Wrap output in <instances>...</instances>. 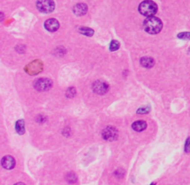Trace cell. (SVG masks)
Returning <instances> with one entry per match:
<instances>
[{
	"instance_id": "15",
	"label": "cell",
	"mask_w": 190,
	"mask_h": 185,
	"mask_svg": "<svg viewBox=\"0 0 190 185\" xmlns=\"http://www.w3.org/2000/svg\"><path fill=\"white\" fill-rule=\"evenodd\" d=\"M120 48V43L116 40H113L111 41L110 43V51H116Z\"/></svg>"
},
{
	"instance_id": "11",
	"label": "cell",
	"mask_w": 190,
	"mask_h": 185,
	"mask_svg": "<svg viewBox=\"0 0 190 185\" xmlns=\"http://www.w3.org/2000/svg\"><path fill=\"white\" fill-rule=\"evenodd\" d=\"M132 128L136 131H142L147 129V123L144 121H135L133 123Z\"/></svg>"
},
{
	"instance_id": "8",
	"label": "cell",
	"mask_w": 190,
	"mask_h": 185,
	"mask_svg": "<svg viewBox=\"0 0 190 185\" xmlns=\"http://www.w3.org/2000/svg\"><path fill=\"white\" fill-rule=\"evenodd\" d=\"M1 164H2L4 168H6V169H12L15 167V165H16V161H15V159L12 156L6 155V156H4L2 158Z\"/></svg>"
},
{
	"instance_id": "13",
	"label": "cell",
	"mask_w": 190,
	"mask_h": 185,
	"mask_svg": "<svg viewBox=\"0 0 190 185\" xmlns=\"http://www.w3.org/2000/svg\"><path fill=\"white\" fill-rule=\"evenodd\" d=\"M79 32L85 35V36H92L94 34V31L87 27H81L79 28Z\"/></svg>"
},
{
	"instance_id": "1",
	"label": "cell",
	"mask_w": 190,
	"mask_h": 185,
	"mask_svg": "<svg viewBox=\"0 0 190 185\" xmlns=\"http://www.w3.org/2000/svg\"><path fill=\"white\" fill-rule=\"evenodd\" d=\"M143 28L148 33L157 34L162 29V22L157 17H148V19L144 21Z\"/></svg>"
},
{
	"instance_id": "3",
	"label": "cell",
	"mask_w": 190,
	"mask_h": 185,
	"mask_svg": "<svg viewBox=\"0 0 190 185\" xmlns=\"http://www.w3.org/2000/svg\"><path fill=\"white\" fill-rule=\"evenodd\" d=\"M36 7L42 13H51L55 9V3L53 0H37Z\"/></svg>"
},
{
	"instance_id": "6",
	"label": "cell",
	"mask_w": 190,
	"mask_h": 185,
	"mask_svg": "<svg viewBox=\"0 0 190 185\" xmlns=\"http://www.w3.org/2000/svg\"><path fill=\"white\" fill-rule=\"evenodd\" d=\"M93 91L97 94H104L109 91V85L106 82L96 81L93 83Z\"/></svg>"
},
{
	"instance_id": "7",
	"label": "cell",
	"mask_w": 190,
	"mask_h": 185,
	"mask_svg": "<svg viewBox=\"0 0 190 185\" xmlns=\"http://www.w3.org/2000/svg\"><path fill=\"white\" fill-rule=\"evenodd\" d=\"M45 28L48 31H56L60 28V22L56 19H48L45 22Z\"/></svg>"
},
{
	"instance_id": "18",
	"label": "cell",
	"mask_w": 190,
	"mask_h": 185,
	"mask_svg": "<svg viewBox=\"0 0 190 185\" xmlns=\"http://www.w3.org/2000/svg\"><path fill=\"white\" fill-rule=\"evenodd\" d=\"M149 110H150V107L146 106V107H144L139 108V109L137 110V114H147V113L149 112Z\"/></svg>"
},
{
	"instance_id": "4",
	"label": "cell",
	"mask_w": 190,
	"mask_h": 185,
	"mask_svg": "<svg viewBox=\"0 0 190 185\" xmlns=\"http://www.w3.org/2000/svg\"><path fill=\"white\" fill-rule=\"evenodd\" d=\"M52 85H53V82L47 78H40L36 80L33 83V87L35 88V90L40 92L49 90L52 87Z\"/></svg>"
},
{
	"instance_id": "21",
	"label": "cell",
	"mask_w": 190,
	"mask_h": 185,
	"mask_svg": "<svg viewBox=\"0 0 190 185\" xmlns=\"http://www.w3.org/2000/svg\"><path fill=\"white\" fill-rule=\"evenodd\" d=\"M14 185H25L24 183H16V184Z\"/></svg>"
},
{
	"instance_id": "12",
	"label": "cell",
	"mask_w": 190,
	"mask_h": 185,
	"mask_svg": "<svg viewBox=\"0 0 190 185\" xmlns=\"http://www.w3.org/2000/svg\"><path fill=\"white\" fill-rule=\"evenodd\" d=\"M15 130L17 131L18 134L22 135L25 132V128H24V121L23 120H20L18 121L16 124H15Z\"/></svg>"
},
{
	"instance_id": "9",
	"label": "cell",
	"mask_w": 190,
	"mask_h": 185,
	"mask_svg": "<svg viewBox=\"0 0 190 185\" xmlns=\"http://www.w3.org/2000/svg\"><path fill=\"white\" fill-rule=\"evenodd\" d=\"M87 12V6L84 3H79L73 7V13L76 16H84Z\"/></svg>"
},
{
	"instance_id": "17",
	"label": "cell",
	"mask_w": 190,
	"mask_h": 185,
	"mask_svg": "<svg viewBox=\"0 0 190 185\" xmlns=\"http://www.w3.org/2000/svg\"><path fill=\"white\" fill-rule=\"evenodd\" d=\"M177 37L183 40H190V32H181L177 35Z\"/></svg>"
},
{
	"instance_id": "5",
	"label": "cell",
	"mask_w": 190,
	"mask_h": 185,
	"mask_svg": "<svg viewBox=\"0 0 190 185\" xmlns=\"http://www.w3.org/2000/svg\"><path fill=\"white\" fill-rule=\"evenodd\" d=\"M102 138L108 142L115 141L118 138V130L112 126H108L102 130Z\"/></svg>"
},
{
	"instance_id": "14",
	"label": "cell",
	"mask_w": 190,
	"mask_h": 185,
	"mask_svg": "<svg viewBox=\"0 0 190 185\" xmlns=\"http://www.w3.org/2000/svg\"><path fill=\"white\" fill-rule=\"evenodd\" d=\"M66 181H67L69 183L72 184V183H75L77 182V177H76V175H75L74 173L71 172V173H68V174H67V176H66Z\"/></svg>"
},
{
	"instance_id": "10",
	"label": "cell",
	"mask_w": 190,
	"mask_h": 185,
	"mask_svg": "<svg viewBox=\"0 0 190 185\" xmlns=\"http://www.w3.org/2000/svg\"><path fill=\"white\" fill-rule=\"evenodd\" d=\"M154 59L152 58H149V57H144L140 59V64L144 67V68H147V69H149V68H152L154 66Z\"/></svg>"
},
{
	"instance_id": "20",
	"label": "cell",
	"mask_w": 190,
	"mask_h": 185,
	"mask_svg": "<svg viewBox=\"0 0 190 185\" xmlns=\"http://www.w3.org/2000/svg\"><path fill=\"white\" fill-rule=\"evenodd\" d=\"M124 175V169H117L116 170V172H115V176L116 177H119V178H122L123 176Z\"/></svg>"
},
{
	"instance_id": "2",
	"label": "cell",
	"mask_w": 190,
	"mask_h": 185,
	"mask_svg": "<svg viewBox=\"0 0 190 185\" xmlns=\"http://www.w3.org/2000/svg\"><path fill=\"white\" fill-rule=\"evenodd\" d=\"M139 12L146 17H152L158 11L157 4L152 0H145L138 7Z\"/></svg>"
},
{
	"instance_id": "16",
	"label": "cell",
	"mask_w": 190,
	"mask_h": 185,
	"mask_svg": "<svg viewBox=\"0 0 190 185\" xmlns=\"http://www.w3.org/2000/svg\"><path fill=\"white\" fill-rule=\"evenodd\" d=\"M75 94H76V90H75V88H73V87L69 88V89L67 90V92H66V96L69 97V98L73 97Z\"/></svg>"
},
{
	"instance_id": "19",
	"label": "cell",
	"mask_w": 190,
	"mask_h": 185,
	"mask_svg": "<svg viewBox=\"0 0 190 185\" xmlns=\"http://www.w3.org/2000/svg\"><path fill=\"white\" fill-rule=\"evenodd\" d=\"M185 152H186V153H190V137H188V140L186 141V145H185Z\"/></svg>"
}]
</instances>
